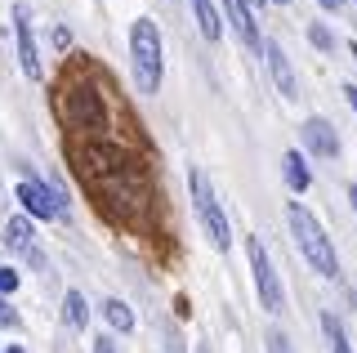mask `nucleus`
<instances>
[{
    "mask_svg": "<svg viewBox=\"0 0 357 353\" xmlns=\"http://www.w3.org/2000/svg\"><path fill=\"white\" fill-rule=\"evenodd\" d=\"M31 9L27 5H18L14 9V40H18V63H22V72L31 76V81H40V54H36V40H31Z\"/></svg>",
    "mask_w": 357,
    "mask_h": 353,
    "instance_id": "obj_7",
    "label": "nucleus"
},
{
    "mask_svg": "<svg viewBox=\"0 0 357 353\" xmlns=\"http://www.w3.org/2000/svg\"><path fill=\"white\" fill-rule=\"evenodd\" d=\"M268 353H290V340L286 336H273V340H268Z\"/></svg>",
    "mask_w": 357,
    "mask_h": 353,
    "instance_id": "obj_22",
    "label": "nucleus"
},
{
    "mask_svg": "<svg viewBox=\"0 0 357 353\" xmlns=\"http://www.w3.org/2000/svg\"><path fill=\"white\" fill-rule=\"evenodd\" d=\"M282 174H286V183H290V193H308V183H312V174H308V161L299 157V152H286L282 157Z\"/></svg>",
    "mask_w": 357,
    "mask_h": 353,
    "instance_id": "obj_13",
    "label": "nucleus"
},
{
    "mask_svg": "<svg viewBox=\"0 0 357 353\" xmlns=\"http://www.w3.org/2000/svg\"><path fill=\"white\" fill-rule=\"evenodd\" d=\"M299 139H304V148L312 157H340V135H335V126L326 117H308L299 126Z\"/></svg>",
    "mask_w": 357,
    "mask_h": 353,
    "instance_id": "obj_6",
    "label": "nucleus"
},
{
    "mask_svg": "<svg viewBox=\"0 0 357 353\" xmlns=\"http://www.w3.org/2000/svg\"><path fill=\"white\" fill-rule=\"evenodd\" d=\"M0 353H5V349H0Z\"/></svg>",
    "mask_w": 357,
    "mask_h": 353,
    "instance_id": "obj_30",
    "label": "nucleus"
},
{
    "mask_svg": "<svg viewBox=\"0 0 357 353\" xmlns=\"http://www.w3.org/2000/svg\"><path fill=\"white\" fill-rule=\"evenodd\" d=\"M264 54H268V72H273L277 90H282L286 98H295L299 94V81H295V72H290V59L282 54V45H277V40H264Z\"/></svg>",
    "mask_w": 357,
    "mask_h": 353,
    "instance_id": "obj_9",
    "label": "nucleus"
},
{
    "mask_svg": "<svg viewBox=\"0 0 357 353\" xmlns=\"http://www.w3.org/2000/svg\"><path fill=\"white\" fill-rule=\"evenodd\" d=\"M5 246L9 250H22V255H36V241H31V219L27 215H14L5 224Z\"/></svg>",
    "mask_w": 357,
    "mask_h": 353,
    "instance_id": "obj_11",
    "label": "nucleus"
},
{
    "mask_svg": "<svg viewBox=\"0 0 357 353\" xmlns=\"http://www.w3.org/2000/svg\"><path fill=\"white\" fill-rule=\"evenodd\" d=\"M5 353H22V349H18V345H9V349H5Z\"/></svg>",
    "mask_w": 357,
    "mask_h": 353,
    "instance_id": "obj_26",
    "label": "nucleus"
},
{
    "mask_svg": "<svg viewBox=\"0 0 357 353\" xmlns=\"http://www.w3.org/2000/svg\"><path fill=\"white\" fill-rule=\"evenodd\" d=\"M63 322L72 326V331H85V322H89V304H85L81 291H67V295H63Z\"/></svg>",
    "mask_w": 357,
    "mask_h": 353,
    "instance_id": "obj_14",
    "label": "nucleus"
},
{
    "mask_svg": "<svg viewBox=\"0 0 357 353\" xmlns=\"http://www.w3.org/2000/svg\"><path fill=\"white\" fill-rule=\"evenodd\" d=\"M321 336H326V349L331 353H353L349 349V336H344V326H340V317H335V313H321Z\"/></svg>",
    "mask_w": 357,
    "mask_h": 353,
    "instance_id": "obj_16",
    "label": "nucleus"
},
{
    "mask_svg": "<svg viewBox=\"0 0 357 353\" xmlns=\"http://www.w3.org/2000/svg\"><path fill=\"white\" fill-rule=\"evenodd\" d=\"M344 94H349V103H353V112H357V85H344Z\"/></svg>",
    "mask_w": 357,
    "mask_h": 353,
    "instance_id": "obj_23",
    "label": "nucleus"
},
{
    "mask_svg": "<svg viewBox=\"0 0 357 353\" xmlns=\"http://www.w3.org/2000/svg\"><path fill=\"white\" fill-rule=\"evenodd\" d=\"M349 202H353V211H357V183H353V188H349Z\"/></svg>",
    "mask_w": 357,
    "mask_h": 353,
    "instance_id": "obj_25",
    "label": "nucleus"
},
{
    "mask_svg": "<svg viewBox=\"0 0 357 353\" xmlns=\"http://www.w3.org/2000/svg\"><path fill=\"white\" fill-rule=\"evenodd\" d=\"M273 5H290V0H273Z\"/></svg>",
    "mask_w": 357,
    "mask_h": 353,
    "instance_id": "obj_28",
    "label": "nucleus"
},
{
    "mask_svg": "<svg viewBox=\"0 0 357 353\" xmlns=\"http://www.w3.org/2000/svg\"><path fill=\"white\" fill-rule=\"evenodd\" d=\"M103 317H107L116 331H134V313H130L126 300H103Z\"/></svg>",
    "mask_w": 357,
    "mask_h": 353,
    "instance_id": "obj_17",
    "label": "nucleus"
},
{
    "mask_svg": "<svg viewBox=\"0 0 357 353\" xmlns=\"http://www.w3.org/2000/svg\"><path fill=\"white\" fill-rule=\"evenodd\" d=\"M308 40H312L317 50H331V31L321 27V23H312V27H308Z\"/></svg>",
    "mask_w": 357,
    "mask_h": 353,
    "instance_id": "obj_18",
    "label": "nucleus"
},
{
    "mask_svg": "<svg viewBox=\"0 0 357 353\" xmlns=\"http://www.w3.org/2000/svg\"><path fill=\"white\" fill-rule=\"evenodd\" d=\"M18 202L27 206V215H36V219H59L63 215V202L45 188V183H36V179L18 183Z\"/></svg>",
    "mask_w": 357,
    "mask_h": 353,
    "instance_id": "obj_8",
    "label": "nucleus"
},
{
    "mask_svg": "<svg viewBox=\"0 0 357 353\" xmlns=\"http://www.w3.org/2000/svg\"><path fill=\"white\" fill-rule=\"evenodd\" d=\"M245 5H264V0H245Z\"/></svg>",
    "mask_w": 357,
    "mask_h": 353,
    "instance_id": "obj_27",
    "label": "nucleus"
},
{
    "mask_svg": "<svg viewBox=\"0 0 357 353\" xmlns=\"http://www.w3.org/2000/svg\"><path fill=\"white\" fill-rule=\"evenodd\" d=\"M18 291V269H0V295Z\"/></svg>",
    "mask_w": 357,
    "mask_h": 353,
    "instance_id": "obj_19",
    "label": "nucleus"
},
{
    "mask_svg": "<svg viewBox=\"0 0 357 353\" xmlns=\"http://www.w3.org/2000/svg\"><path fill=\"white\" fill-rule=\"evenodd\" d=\"M130 59H134V81H139L143 94H156L161 90V31H156V23H148V18H139V23L130 27Z\"/></svg>",
    "mask_w": 357,
    "mask_h": 353,
    "instance_id": "obj_2",
    "label": "nucleus"
},
{
    "mask_svg": "<svg viewBox=\"0 0 357 353\" xmlns=\"http://www.w3.org/2000/svg\"><path fill=\"white\" fill-rule=\"evenodd\" d=\"M67 117L85 130H98V135L107 130V107L89 85H72V90H67Z\"/></svg>",
    "mask_w": 357,
    "mask_h": 353,
    "instance_id": "obj_5",
    "label": "nucleus"
},
{
    "mask_svg": "<svg viewBox=\"0 0 357 353\" xmlns=\"http://www.w3.org/2000/svg\"><path fill=\"white\" fill-rule=\"evenodd\" d=\"M188 5H192V18H197L201 36H206V40H219V36H223V23H219V9L210 5V0H188Z\"/></svg>",
    "mask_w": 357,
    "mask_h": 353,
    "instance_id": "obj_12",
    "label": "nucleus"
},
{
    "mask_svg": "<svg viewBox=\"0 0 357 353\" xmlns=\"http://www.w3.org/2000/svg\"><path fill=\"white\" fill-rule=\"evenodd\" d=\"M317 5H321V9H340L344 0H317Z\"/></svg>",
    "mask_w": 357,
    "mask_h": 353,
    "instance_id": "obj_24",
    "label": "nucleus"
},
{
    "mask_svg": "<svg viewBox=\"0 0 357 353\" xmlns=\"http://www.w3.org/2000/svg\"><path fill=\"white\" fill-rule=\"evenodd\" d=\"M0 326H18V313L5 304V295H0Z\"/></svg>",
    "mask_w": 357,
    "mask_h": 353,
    "instance_id": "obj_20",
    "label": "nucleus"
},
{
    "mask_svg": "<svg viewBox=\"0 0 357 353\" xmlns=\"http://www.w3.org/2000/svg\"><path fill=\"white\" fill-rule=\"evenodd\" d=\"M85 161H94V170H103V174H116L126 165L116 148H98V143H85Z\"/></svg>",
    "mask_w": 357,
    "mask_h": 353,
    "instance_id": "obj_15",
    "label": "nucleus"
},
{
    "mask_svg": "<svg viewBox=\"0 0 357 353\" xmlns=\"http://www.w3.org/2000/svg\"><path fill=\"white\" fill-rule=\"evenodd\" d=\"M223 9H228V23H232V31H237L245 45H250V50H264L259 31H255V14H250V5H245V0H223Z\"/></svg>",
    "mask_w": 357,
    "mask_h": 353,
    "instance_id": "obj_10",
    "label": "nucleus"
},
{
    "mask_svg": "<svg viewBox=\"0 0 357 353\" xmlns=\"http://www.w3.org/2000/svg\"><path fill=\"white\" fill-rule=\"evenodd\" d=\"M197 353H210V349H206V345H201V349H197Z\"/></svg>",
    "mask_w": 357,
    "mask_h": 353,
    "instance_id": "obj_29",
    "label": "nucleus"
},
{
    "mask_svg": "<svg viewBox=\"0 0 357 353\" xmlns=\"http://www.w3.org/2000/svg\"><path fill=\"white\" fill-rule=\"evenodd\" d=\"M245 255H250V273H255V291H259V300L268 313H282L286 308V295H282V282H277V269L273 260H268V246L259 237L245 241Z\"/></svg>",
    "mask_w": 357,
    "mask_h": 353,
    "instance_id": "obj_4",
    "label": "nucleus"
},
{
    "mask_svg": "<svg viewBox=\"0 0 357 353\" xmlns=\"http://www.w3.org/2000/svg\"><path fill=\"white\" fill-rule=\"evenodd\" d=\"M94 353H116V340H112V336H98L94 340Z\"/></svg>",
    "mask_w": 357,
    "mask_h": 353,
    "instance_id": "obj_21",
    "label": "nucleus"
},
{
    "mask_svg": "<svg viewBox=\"0 0 357 353\" xmlns=\"http://www.w3.org/2000/svg\"><path fill=\"white\" fill-rule=\"evenodd\" d=\"M188 188H192V202H197V215H201V228H206L210 246H215V250H228V246H232L228 215H223L219 197H215V188H210V174L201 170V165H192V170H188Z\"/></svg>",
    "mask_w": 357,
    "mask_h": 353,
    "instance_id": "obj_3",
    "label": "nucleus"
},
{
    "mask_svg": "<svg viewBox=\"0 0 357 353\" xmlns=\"http://www.w3.org/2000/svg\"><path fill=\"white\" fill-rule=\"evenodd\" d=\"M286 224H290V233H295V246H299V255H304L312 269L321 273V278H335L340 273V260H335V246H331V237L321 233V224L312 219L308 206H299V202H290L286 206Z\"/></svg>",
    "mask_w": 357,
    "mask_h": 353,
    "instance_id": "obj_1",
    "label": "nucleus"
}]
</instances>
